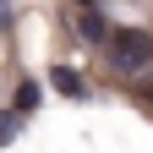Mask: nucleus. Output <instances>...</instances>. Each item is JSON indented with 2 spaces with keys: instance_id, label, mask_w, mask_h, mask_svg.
Wrapping results in <instances>:
<instances>
[{
  "instance_id": "obj_4",
  "label": "nucleus",
  "mask_w": 153,
  "mask_h": 153,
  "mask_svg": "<svg viewBox=\"0 0 153 153\" xmlns=\"http://www.w3.org/2000/svg\"><path fill=\"white\" fill-rule=\"evenodd\" d=\"M33 104H38V82H22L16 88V115H33Z\"/></svg>"
},
{
  "instance_id": "obj_1",
  "label": "nucleus",
  "mask_w": 153,
  "mask_h": 153,
  "mask_svg": "<svg viewBox=\"0 0 153 153\" xmlns=\"http://www.w3.org/2000/svg\"><path fill=\"white\" fill-rule=\"evenodd\" d=\"M104 55H109L115 76H148L153 71V33L148 27H109Z\"/></svg>"
},
{
  "instance_id": "obj_3",
  "label": "nucleus",
  "mask_w": 153,
  "mask_h": 153,
  "mask_svg": "<svg viewBox=\"0 0 153 153\" xmlns=\"http://www.w3.org/2000/svg\"><path fill=\"white\" fill-rule=\"evenodd\" d=\"M49 82L60 88L66 99H88V76H82V71H71V66H55V71H49Z\"/></svg>"
},
{
  "instance_id": "obj_2",
  "label": "nucleus",
  "mask_w": 153,
  "mask_h": 153,
  "mask_svg": "<svg viewBox=\"0 0 153 153\" xmlns=\"http://www.w3.org/2000/svg\"><path fill=\"white\" fill-rule=\"evenodd\" d=\"M71 27H76V38H82V44H104V38H109V22H104L99 11H76Z\"/></svg>"
},
{
  "instance_id": "obj_5",
  "label": "nucleus",
  "mask_w": 153,
  "mask_h": 153,
  "mask_svg": "<svg viewBox=\"0 0 153 153\" xmlns=\"http://www.w3.org/2000/svg\"><path fill=\"white\" fill-rule=\"evenodd\" d=\"M16 126H22V115H16V109H0V148L16 137Z\"/></svg>"
},
{
  "instance_id": "obj_7",
  "label": "nucleus",
  "mask_w": 153,
  "mask_h": 153,
  "mask_svg": "<svg viewBox=\"0 0 153 153\" xmlns=\"http://www.w3.org/2000/svg\"><path fill=\"white\" fill-rule=\"evenodd\" d=\"M148 104H153V82H148Z\"/></svg>"
},
{
  "instance_id": "obj_6",
  "label": "nucleus",
  "mask_w": 153,
  "mask_h": 153,
  "mask_svg": "<svg viewBox=\"0 0 153 153\" xmlns=\"http://www.w3.org/2000/svg\"><path fill=\"white\" fill-rule=\"evenodd\" d=\"M76 6H82V11H99V0H76Z\"/></svg>"
}]
</instances>
